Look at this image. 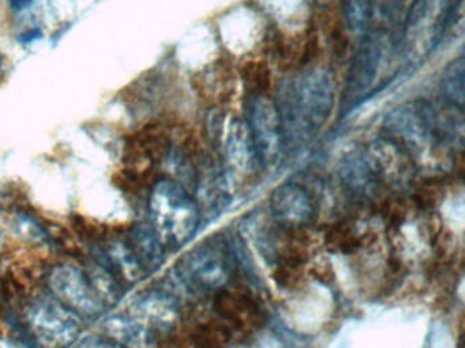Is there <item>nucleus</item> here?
Wrapping results in <instances>:
<instances>
[{
	"instance_id": "nucleus-1",
	"label": "nucleus",
	"mask_w": 465,
	"mask_h": 348,
	"mask_svg": "<svg viewBox=\"0 0 465 348\" xmlns=\"http://www.w3.org/2000/svg\"><path fill=\"white\" fill-rule=\"evenodd\" d=\"M284 95V103L277 106L282 136L290 128L292 135L302 130L314 132L325 124L333 109V78L323 68H312L302 73Z\"/></svg>"
},
{
	"instance_id": "nucleus-2",
	"label": "nucleus",
	"mask_w": 465,
	"mask_h": 348,
	"mask_svg": "<svg viewBox=\"0 0 465 348\" xmlns=\"http://www.w3.org/2000/svg\"><path fill=\"white\" fill-rule=\"evenodd\" d=\"M152 228L163 245L183 246L194 237L200 225V211L194 198L179 182L162 179L149 198Z\"/></svg>"
},
{
	"instance_id": "nucleus-3",
	"label": "nucleus",
	"mask_w": 465,
	"mask_h": 348,
	"mask_svg": "<svg viewBox=\"0 0 465 348\" xmlns=\"http://www.w3.org/2000/svg\"><path fill=\"white\" fill-rule=\"evenodd\" d=\"M35 336L48 348H66L78 339L81 321L69 307L53 299H40L28 313Z\"/></svg>"
},
{
	"instance_id": "nucleus-4",
	"label": "nucleus",
	"mask_w": 465,
	"mask_h": 348,
	"mask_svg": "<svg viewBox=\"0 0 465 348\" xmlns=\"http://www.w3.org/2000/svg\"><path fill=\"white\" fill-rule=\"evenodd\" d=\"M48 285L54 295L75 314L83 317H99L105 310V304L94 290L88 275L69 264L53 268L48 275Z\"/></svg>"
},
{
	"instance_id": "nucleus-5",
	"label": "nucleus",
	"mask_w": 465,
	"mask_h": 348,
	"mask_svg": "<svg viewBox=\"0 0 465 348\" xmlns=\"http://www.w3.org/2000/svg\"><path fill=\"white\" fill-rule=\"evenodd\" d=\"M247 128L252 136L255 157L263 165H271L279 157L284 143L282 120L276 103L263 94L252 98Z\"/></svg>"
},
{
	"instance_id": "nucleus-6",
	"label": "nucleus",
	"mask_w": 465,
	"mask_h": 348,
	"mask_svg": "<svg viewBox=\"0 0 465 348\" xmlns=\"http://www.w3.org/2000/svg\"><path fill=\"white\" fill-rule=\"evenodd\" d=\"M179 275L184 285L194 290H213L228 279L230 256L222 245L208 242L182 258Z\"/></svg>"
},
{
	"instance_id": "nucleus-7",
	"label": "nucleus",
	"mask_w": 465,
	"mask_h": 348,
	"mask_svg": "<svg viewBox=\"0 0 465 348\" xmlns=\"http://www.w3.org/2000/svg\"><path fill=\"white\" fill-rule=\"evenodd\" d=\"M380 59L381 41L375 35H369L361 41L351 63L345 89V101L348 105L353 106L359 98L363 97L366 90L370 89L377 73Z\"/></svg>"
},
{
	"instance_id": "nucleus-8",
	"label": "nucleus",
	"mask_w": 465,
	"mask_h": 348,
	"mask_svg": "<svg viewBox=\"0 0 465 348\" xmlns=\"http://www.w3.org/2000/svg\"><path fill=\"white\" fill-rule=\"evenodd\" d=\"M271 207L276 219L287 225H303L312 219L314 211L312 196L298 184L277 188L272 195Z\"/></svg>"
},
{
	"instance_id": "nucleus-9",
	"label": "nucleus",
	"mask_w": 465,
	"mask_h": 348,
	"mask_svg": "<svg viewBox=\"0 0 465 348\" xmlns=\"http://www.w3.org/2000/svg\"><path fill=\"white\" fill-rule=\"evenodd\" d=\"M104 329L108 336L124 348H152L154 344L151 329L134 317L114 315L107 318Z\"/></svg>"
},
{
	"instance_id": "nucleus-10",
	"label": "nucleus",
	"mask_w": 465,
	"mask_h": 348,
	"mask_svg": "<svg viewBox=\"0 0 465 348\" xmlns=\"http://www.w3.org/2000/svg\"><path fill=\"white\" fill-rule=\"evenodd\" d=\"M132 313L141 323L168 328L176 318L175 304L162 293H143L132 302Z\"/></svg>"
},
{
	"instance_id": "nucleus-11",
	"label": "nucleus",
	"mask_w": 465,
	"mask_h": 348,
	"mask_svg": "<svg viewBox=\"0 0 465 348\" xmlns=\"http://www.w3.org/2000/svg\"><path fill=\"white\" fill-rule=\"evenodd\" d=\"M102 264L110 271L119 272L124 279L130 282H137L145 274V269L141 266L138 258L133 253L129 244L121 241H113L102 250Z\"/></svg>"
},
{
	"instance_id": "nucleus-12",
	"label": "nucleus",
	"mask_w": 465,
	"mask_h": 348,
	"mask_svg": "<svg viewBox=\"0 0 465 348\" xmlns=\"http://www.w3.org/2000/svg\"><path fill=\"white\" fill-rule=\"evenodd\" d=\"M129 246L132 247L133 253L145 271L159 268L164 260L163 242L160 241L153 228L148 226H138L133 228Z\"/></svg>"
},
{
	"instance_id": "nucleus-13",
	"label": "nucleus",
	"mask_w": 465,
	"mask_h": 348,
	"mask_svg": "<svg viewBox=\"0 0 465 348\" xmlns=\"http://www.w3.org/2000/svg\"><path fill=\"white\" fill-rule=\"evenodd\" d=\"M342 177L355 192L366 193L378 179V170L363 155H350L342 163Z\"/></svg>"
},
{
	"instance_id": "nucleus-14",
	"label": "nucleus",
	"mask_w": 465,
	"mask_h": 348,
	"mask_svg": "<svg viewBox=\"0 0 465 348\" xmlns=\"http://www.w3.org/2000/svg\"><path fill=\"white\" fill-rule=\"evenodd\" d=\"M440 92L448 105L462 111L464 106V57L453 60L443 71Z\"/></svg>"
},
{
	"instance_id": "nucleus-15",
	"label": "nucleus",
	"mask_w": 465,
	"mask_h": 348,
	"mask_svg": "<svg viewBox=\"0 0 465 348\" xmlns=\"http://www.w3.org/2000/svg\"><path fill=\"white\" fill-rule=\"evenodd\" d=\"M89 280L94 285V290L99 294L105 304H115L122 295L121 285H118L110 269L102 264L92 266L88 272Z\"/></svg>"
},
{
	"instance_id": "nucleus-16",
	"label": "nucleus",
	"mask_w": 465,
	"mask_h": 348,
	"mask_svg": "<svg viewBox=\"0 0 465 348\" xmlns=\"http://www.w3.org/2000/svg\"><path fill=\"white\" fill-rule=\"evenodd\" d=\"M371 16V0H344V18L348 29L361 34L367 29Z\"/></svg>"
},
{
	"instance_id": "nucleus-17",
	"label": "nucleus",
	"mask_w": 465,
	"mask_h": 348,
	"mask_svg": "<svg viewBox=\"0 0 465 348\" xmlns=\"http://www.w3.org/2000/svg\"><path fill=\"white\" fill-rule=\"evenodd\" d=\"M75 348H124L115 340L104 336H86L78 342Z\"/></svg>"
},
{
	"instance_id": "nucleus-18",
	"label": "nucleus",
	"mask_w": 465,
	"mask_h": 348,
	"mask_svg": "<svg viewBox=\"0 0 465 348\" xmlns=\"http://www.w3.org/2000/svg\"><path fill=\"white\" fill-rule=\"evenodd\" d=\"M0 348H32L23 340L15 339V337H4L0 339Z\"/></svg>"
},
{
	"instance_id": "nucleus-19",
	"label": "nucleus",
	"mask_w": 465,
	"mask_h": 348,
	"mask_svg": "<svg viewBox=\"0 0 465 348\" xmlns=\"http://www.w3.org/2000/svg\"><path fill=\"white\" fill-rule=\"evenodd\" d=\"M34 0H13V7L15 10H24V8L29 7Z\"/></svg>"
},
{
	"instance_id": "nucleus-20",
	"label": "nucleus",
	"mask_w": 465,
	"mask_h": 348,
	"mask_svg": "<svg viewBox=\"0 0 465 348\" xmlns=\"http://www.w3.org/2000/svg\"><path fill=\"white\" fill-rule=\"evenodd\" d=\"M315 2H317L318 5H328V3H331V0H315Z\"/></svg>"
},
{
	"instance_id": "nucleus-21",
	"label": "nucleus",
	"mask_w": 465,
	"mask_h": 348,
	"mask_svg": "<svg viewBox=\"0 0 465 348\" xmlns=\"http://www.w3.org/2000/svg\"><path fill=\"white\" fill-rule=\"evenodd\" d=\"M2 64H4V56H2V52H0V70H2Z\"/></svg>"
}]
</instances>
